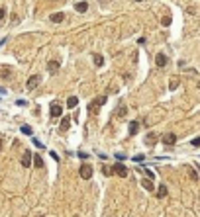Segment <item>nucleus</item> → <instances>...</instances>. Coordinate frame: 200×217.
<instances>
[{
	"instance_id": "ddd939ff",
	"label": "nucleus",
	"mask_w": 200,
	"mask_h": 217,
	"mask_svg": "<svg viewBox=\"0 0 200 217\" xmlns=\"http://www.w3.org/2000/svg\"><path fill=\"white\" fill-rule=\"evenodd\" d=\"M141 186H143V188L147 190V192H153V190H155V186H153V182H151L149 178H145L143 182H141Z\"/></svg>"
},
{
	"instance_id": "39448f33",
	"label": "nucleus",
	"mask_w": 200,
	"mask_h": 217,
	"mask_svg": "<svg viewBox=\"0 0 200 217\" xmlns=\"http://www.w3.org/2000/svg\"><path fill=\"white\" fill-rule=\"evenodd\" d=\"M163 143H165V145H175V143H177V135H175V133H165V135H163Z\"/></svg>"
},
{
	"instance_id": "f03ea898",
	"label": "nucleus",
	"mask_w": 200,
	"mask_h": 217,
	"mask_svg": "<svg viewBox=\"0 0 200 217\" xmlns=\"http://www.w3.org/2000/svg\"><path fill=\"white\" fill-rule=\"evenodd\" d=\"M78 174H80L82 180H90V178H92V166H90V164H82V166L78 168Z\"/></svg>"
},
{
	"instance_id": "4be33fe9",
	"label": "nucleus",
	"mask_w": 200,
	"mask_h": 217,
	"mask_svg": "<svg viewBox=\"0 0 200 217\" xmlns=\"http://www.w3.org/2000/svg\"><path fill=\"white\" fill-rule=\"evenodd\" d=\"M22 133H24V135H32L33 131H32V127H28V125H22Z\"/></svg>"
},
{
	"instance_id": "393cba45",
	"label": "nucleus",
	"mask_w": 200,
	"mask_h": 217,
	"mask_svg": "<svg viewBox=\"0 0 200 217\" xmlns=\"http://www.w3.org/2000/svg\"><path fill=\"white\" fill-rule=\"evenodd\" d=\"M133 161H135V163H143L145 157H143V155H137V157H133Z\"/></svg>"
},
{
	"instance_id": "4468645a",
	"label": "nucleus",
	"mask_w": 200,
	"mask_h": 217,
	"mask_svg": "<svg viewBox=\"0 0 200 217\" xmlns=\"http://www.w3.org/2000/svg\"><path fill=\"white\" fill-rule=\"evenodd\" d=\"M139 131V121H132L130 123V135H137Z\"/></svg>"
},
{
	"instance_id": "f3484780",
	"label": "nucleus",
	"mask_w": 200,
	"mask_h": 217,
	"mask_svg": "<svg viewBox=\"0 0 200 217\" xmlns=\"http://www.w3.org/2000/svg\"><path fill=\"white\" fill-rule=\"evenodd\" d=\"M92 59H94V65H96V67H102V65H104V57H102V55L94 53V55H92Z\"/></svg>"
},
{
	"instance_id": "5701e85b",
	"label": "nucleus",
	"mask_w": 200,
	"mask_h": 217,
	"mask_svg": "<svg viewBox=\"0 0 200 217\" xmlns=\"http://www.w3.org/2000/svg\"><path fill=\"white\" fill-rule=\"evenodd\" d=\"M126 114H128L126 106H120V108H118V116H126Z\"/></svg>"
},
{
	"instance_id": "f8f14e48",
	"label": "nucleus",
	"mask_w": 200,
	"mask_h": 217,
	"mask_svg": "<svg viewBox=\"0 0 200 217\" xmlns=\"http://www.w3.org/2000/svg\"><path fill=\"white\" fill-rule=\"evenodd\" d=\"M69 127H71V118H67V116H65V118L61 120V125H59V129H61V131H67Z\"/></svg>"
},
{
	"instance_id": "2eb2a0df",
	"label": "nucleus",
	"mask_w": 200,
	"mask_h": 217,
	"mask_svg": "<svg viewBox=\"0 0 200 217\" xmlns=\"http://www.w3.org/2000/svg\"><path fill=\"white\" fill-rule=\"evenodd\" d=\"M167 194H169V190H167V186H165V184H161L159 188H157V198H165Z\"/></svg>"
},
{
	"instance_id": "2f4dec72",
	"label": "nucleus",
	"mask_w": 200,
	"mask_h": 217,
	"mask_svg": "<svg viewBox=\"0 0 200 217\" xmlns=\"http://www.w3.org/2000/svg\"><path fill=\"white\" fill-rule=\"evenodd\" d=\"M135 2H141V0H135Z\"/></svg>"
},
{
	"instance_id": "473e14b6",
	"label": "nucleus",
	"mask_w": 200,
	"mask_h": 217,
	"mask_svg": "<svg viewBox=\"0 0 200 217\" xmlns=\"http://www.w3.org/2000/svg\"><path fill=\"white\" fill-rule=\"evenodd\" d=\"M198 88H200V82H198Z\"/></svg>"
},
{
	"instance_id": "6e6552de",
	"label": "nucleus",
	"mask_w": 200,
	"mask_h": 217,
	"mask_svg": "<svg viewBox=\"0 0 200 217\" xmlns=\"http://www.w3.org/2000/svg\"><path fill=\"white\" fill-rule=\"evenodd\" d=\"M65 20V14L63 12H55V14H51V22L53 24H61Z\"/></svg>"
},
{
	"instance_id": "6ab92c4d",
	"label": "nucleus",
	"mask_w": 200,
	"mask_h": 217,
	"mask_svg": "<svg viewBox=\"0 0 200 217\" xmlns=\"http://www.w3.org/2000/svg\"><path fill=\"white\" fill-rule=\"evenodd\" d=\"M33 166H35V168H43V159L35 155V157H33Z\"/></svg>"
},
{
	"instance_id": "9b49d317",
	"label": "nucleus",
	"mask_w": 200,
	"mask_h": 217,
	"mask_svg": "<svg viewBox=\"0 0 200 217\" xmlns=\"http://www.w3.org/2000/svg\"><path fill=\"white\" fill-rule=\"evenodd\" d=\"M157 141V135L155 133H147V137H145V145H149V147H153Z\"/></svg>"
},
{
	"instance_id": "c85d7f7f",
	"label": "nucleus",
	"mask_w": 200,
	"mask_h": 217,
	"mask_svg": "<svg viewBox=\"0 0 200 217\" xmlns=\"http://www.w3.org/2000/svg\"><path fill=\"white\" fill-rule=\"evenodd\" d=\"M190 178H192V180H196V178H198V174L194 172V170H190Z\"/></svg>"
},
{
	"instance_id": "7c9ffc66",
	"label": "nucleus",
	"mask_w": 200,
	"mask_h": 217,
	"mask_svg": "<svg viewBox=\"0 0 200 217\" xmlns=\"http://www.w3.org/2000/svg\"><path fill=\"white\" fill-rule=\"evenodd\" d=\"M0 151H2V141H0Z\"/></svg>"
},
{
	"instance_id": "f257e3e1",
	"label": "nucleus",
	"mask_w": 200,
	"mask_h": 217,
	"mask_svg": "<svg viewBox=\"0 0 200 217\" xmlns=\"http://www.w3.org/2000/svg\"><path fill=\"white\" fill-rule=\"evenodd\" d=\"M106 102H108V96H98V98H94V100L89 104V112H90V114H96V112H98V108H100V106H104Z\"/></svg>"
},
{
	"instance_id": "a211bd4d",
	"label": "nucleus",
	"mask_w": 200,
	"mask_h": 217,
	"mask_svg": "<svg viewBox=\"0 0 200 217\" xmlns=\"http://www.w3.org/2000/svg\"><path fill=\"white\" fill-rule=\"evenodd\" d=\"M77 104H78V100H77V96H71L69 100H67V108H77Z\"/></svg>"
},
{
	"instance_id": "423d86ee",
	"label": "nucleus",
	"mask_w": 200,
	"mask_h": 217,
	"mask_svg": "<svg viewBox=\"0 0 200 217\" xmlns=\"http://www.w3.org/2000/svg\"><path fill=\"white\" fill-rule=\"evenodd\" d=\"M155 63H157V67H159V69H163V67L167 65V55L165 53H157Z\"/></svg>"
},
{
	"instance_id": "b1692460",
	"label": "nucleus",
	"mask_w": 200,
	"mask_h": 217,
	"mask_svg": "<svg viewBox=\"0 0 200 217\" xmlns=\"http://www.w3.org/2000/svg\"><path fill=\"white\" fill-rule=\"evenodd\" d=\"M143 172H145V176H147L149 180H151V178H155V172H151V170H147V168H145Z\"/></svg>"
},
{
	"instance_id": "c756f323",
	"label": "nucleus",
	"mask_w": 200,
	"mask_h": 217,
	"mask_svg": "<svg viewBox=\"0 0 200 217\" xmlns=\"http://www.w3.org/2000/svg\"><path fill=\"white\" fill-rule=\"evenodd\" d=\"M0 94H4V88H2V86H0Z\"/></svg>"
},
{
	"instance_id": "0eeeda50",
	"label": "nucleus",
	"mask_w": 200,
	"mask_h": 217,
	"mask_svg": "<svg viewBox=\"0 0 200 217\" xmlns=\"http://www.w3.org/2000/svg\"><path fill=\"white\" fill-rule=\"evenodd\" d=\"M63 114V108L59 104H51V118H59Z\"/></svg>"
},
{
	"instance_id": "1a4fd4ad",
	"label": "nucleus",
	"mask_w": 200,
	"mask_h": 217,
	"mask_svg": "<svg viewBox=\"0 0 200 217\" xmlns=\"http://www.w3.org/2000/svg\"><path fill=\"white\" fill-rule=\"evenodd\" d=\"M32 157L33 155H30V153H24V157H22V166L24 168H28V166L32 164Z\"/></svg>"
},
{
	"instance_id": "20e7f679",
	"label": "nucleus",
	"mask_w": 200,
	"mask_h": 217,
	"mask_svg": "<svg viewBox=\"0 0 200 217\" xmlns=\"http://www.w3.org/2000/svg\"><path fill=\"white\" fill-rule=\"evenodd\" d=\"M112 170L118 174V176H122V178H126V176H128V168H126V166H124V164L120 163V161H118V163L112 166Z\"/></svg>"
},
{
	"instance_id": "aec40b11",
	"label": "nucleus",
	"mask_w": 200,
	"mask_h": 217,
	"mask_svg": "<svg viewBox=\"0 0 200 217\" xmlns=\"http://www.w3.org/2000/svg\"><path fill=\"white\" fill-rule=\"evenodd\" d=\"M177 86H178V78H173V80L169 82V88H171V90H175Z\"/></svg>"
},
{
	"instance_id": "dca6fc26",
	"label": "nucleus",
	"mask_w": 200,
	"mask_h": 217,
	"mask_svg": "<svg viewBox=\"0 0 200 217\" xmlns=\"http://www.w3.org/2000/svg\"><path fill=\"white\" fill-rule=\"evenodd\" d=\"M75 10L77 12H86L89 10V2H78V4H75Z\"/></svg>"
},
{
	"instance_id": "bb28decb",
	"label": "nucleus",
	"mask_w": 200,
	"mask_h": 217,
	"mask_svg": "<svg viewBox=\"0 0 200 217\" xmlns=\"http://www.w3.org/2000/svg\"><path fill=\"white\" fill-rule=\"evenodd\" d=\"M192 147H200V137H194L192 139Z\"/></svg>"
},
{
	"instance_id": "412c9836",
	"label": "nucleus",
	"mask_w": 200,
	"mask_h": 217,
	"mask_svg": "<svg viewBox=\"0 0 200 217\" xmlns=\"http://www.w3.org/2000/svg\"><path fill=\"white\" fill-rule=\"evenodd\" d=\"M161 26H171V18L169 16H163L161 18Z\"/></svg>"
},
{
	"instance_id": "9d476101",
	"label": "nucleus",
	"mask_w": 200,
	"mask_h": 217,
	"mask_svg": "<svg viewBox=\"0 0 200 217\" xmlns=\"http://www.w3.org/2000/svg\"><path fill=\"white\" fill-rule=\"evenodd\" d=\"M59 61H49V65H47V69H49V73H51V75H55L57 71H59Z\"/></svg>"
},
{
	"instance_id": "7ed1b4c3",
	"label": "nucleus",
	"mask_w": 200,
	"mask_h": 217,
	"mask_svg": "<svg viewBox=\"0 0 200 217\" xmlns=\"http://www.w3.org/2000/svg\"><path fill=\"white\" fill-rule=\"evenodd\" d=\"M39 82H41V76L39 75H33L28 78V82H26V86H28V90H33V88L39 86Z\"/></svg>"
},
{
	"instance_id": "72a5a7b5",
	"label": "nucleus",
	"mask_w": 200,
	"mask_h": 217,
	"mask_svg": "<svg viewBox=\"0 0 200 217\" xmlns=\"http://www.w3.org/2000/svg\"><path fill=\"white\" fill-rule=\"evenodd\" d=\"M53 2H55V0H53Z\"/></svg>"
},
{
	"instance_id": "a878e982",
	"label": "nucleus",
	"mask_w": 200,
	"mask_h": 217,
	"mask_svg": "<svg viewBox=\"0 0 200 217\" xmlns=\"http://www.w3.org/2000/svg\"><path fill=\"white\" fill-rule=\"evenodd\" d=\"M33 145H35L37 149H43V143L39 141V139H33Z\"/></svg>"
},
{
	"instance_id": "cd10ccee",
	"label": "nucleus",
	"mask_w": 200,
	"mask_h": 217,
	"mask_svg": "<svg viewBox=\"0 0 200 217\" xmlns=\"http://www.w3.org/2000/svg\"><path fill=\"white\" fill-rule=\"evenodd\" d=\"M4 16H6V10H4V8H0V22L4 20Z\"/></svg>"
}]
</instances>
